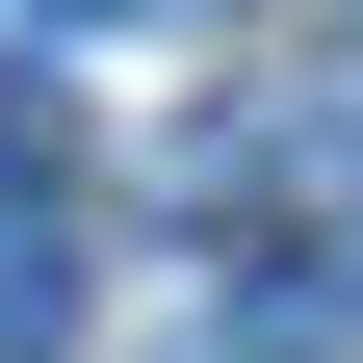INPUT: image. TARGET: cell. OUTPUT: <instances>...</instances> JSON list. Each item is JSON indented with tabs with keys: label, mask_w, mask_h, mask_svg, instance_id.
I'll list each match as a JSON object with an SVG mask.
<instances>
[{
	"label": "cell",
	"mask_w": 363,
	"mask_h": 363,
	"mask_svg": "<svg viewBox=\"0 0 363 363\" xmlns=\"http://www.w3.org/2000/svg\"><path fill=\"white\" fill-rule=\"evenodd\" d=\"M52 337H78V182L0 130V363H52Z\"/></svg>",
	"instance_id": "cell-1"
}]
</instances>
